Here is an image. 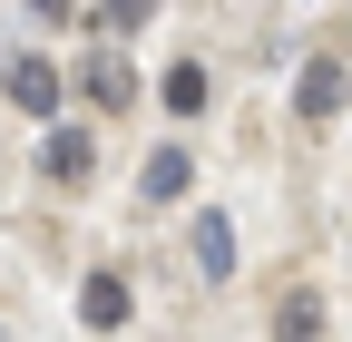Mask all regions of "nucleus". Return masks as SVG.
<instances>
[{"instance_id":"1","label":"nucleus","mask_w":352,"mask_h":342,"mask_svg":"<svg viewBox=\"0 0 352 342\" xmlns=\"http://www.w3.org/2000/svg\"><path fill=\"white\" fill-rule=\"evenodd\" d=\"M88 166H98L88 127H59V117H50V137H39V176H50V186H88Z\"/></svg>"},{"instance_id":"2","label":"nucleus","mask_w":352,"mask_h":342,"mask_svg":"<svg viewBox=\"0 0 352 342\" xmlns=\"http://www.w3.org/2000/svg\"><path fill=\"white\" fill-rule=\"evenodd\" d=\"M10 108H30V117H59V69L39 59V49H20V59H10Z\"/></svg>"},{"instance_id":"3","label":"nucleus","mask_w":352,"mask_h":342,"mask_svg":"<svg viewBox=\"0 0 352 342\" xmlns=\"http://www.w3.org/2000/svg\"><path fill=\"white\" fill-rule=\"evenodd\" d=\"M186 186H196V157H186V147H157V157L138 166V196H147V205H176Z\"/></svg>"},{"instance_id":"4","label":"nucleus","mask_w":352,"mask_h":342,"mask_svg":"<svg viewBox=\"0 0 352 342\" xmlns=\"http://www.w3.org/2000/svg\"><path fill=\"white\" fill-rule=\"evenodd\" d=\"M78 69H88V98H98V108H127V98H138V69H127L118 49H88Z\"/></svg>"},{"instance_id":"5","label":"nucleus","mask_w":352,"mask_h":342,"mask_svg":"<svg viewBox=\"0 0 352 342\" xmlns=\"http://www.w3.org/2000/svg\"><path fill=\"white\" fill-rule=\"evenodd\" d=\"M78 313H88V332H118L127 323V274H88L78 284Z\"/></svg>"},{"instance_id":"6","label":"nucleus","mask_w":352,"mask_h":342,"mask_svg":"<svg viewBox=\"0 0 352 342\" xmlns=\"http://www.w3.org/2000/svg\"><path fill=\"white\" fill-rule=\"evenodd\" d=\"M342 98H352V89H342V69H333V59H314V69L294 78V117H333Z\"/></svg>"},{"instance_id":"7","label":"nucleus","mask_w":352,"mask_h":342,"mask_svg":"<svg viewBox=\"0 0 352 342\" xmlns=\"http://www.w3.org/2000/svg\"><path fill=\"white\" fill-rule=\"evenodd\" d=\"M196 264H206L215 284L235 274V216H196Z\"/></svg>"},{"instance_id":"8","label":"nucleus","mask_w":352,"mask_h":342,"mask_svg":"<svg viewBox=\"0 0 352 342\" xmlns=\"http://www.w3.org/2000/svg\"><path fill=\"white\" fill-rule=\"evenodd\" d=\"M323 332V304L314 293H284V313H274V342H314Z\"/></svg>"},{"instance_id":"9","label":"nucleus","mask_w":352,"mask_h":342,"mask_svg":"<svg viewBox=\"0 0 352 342\" xmlns=\"http://www.w3.org/2000/svg\"><path fill=\"white\" fill-rule=\"evenodd\" d=\"M166 108H176V117H196V108H206V69H196V59H186V69H166Z\"/></svg>"},{"instance_id":"10","label":"nucleus","mask_w":352,"mask_h":342,"mask_svg":"<svg viewBox=\"0 0 352 342\" xmlns=\"http://www.w3.org/2000/svg\"><path fill=\"white\" fill-rule=\"evenodd\" d=\"M157 0H98V30H147Z\"/></svg>"},{"instance_id":"11","label":"nucleus","mask_w":352,"mask_h":342,"mask_svg":"<svg viewBox=\"0 0 352 342\" xmlns=\"http://www.w3.org/2000/svg\"><path fill=\"white\" fill-rule=\"evenodd\" d=\"M30 10H39V20H78V0H30Z\"/></svg>"}]
</instances>
